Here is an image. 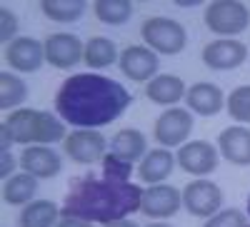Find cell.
Masks as SVG:
<instances>
[{"label":"cell","mask_w":250,"mask_h":227,"mask_svg":"<svg viewBox=\"0 0 250 227\" xmlns=\"http://www.w3.org/2000/svg\"><path fill=\"white\" fill-rule=\"evenodd\" d=\"M100 170L105 177H113V180H120V182H130L133 180V172H135V165L128 162V160H123L118 155H113L108 150V155L103 157L100 162Z\"/></svg>","instance_id":"83f0119b"},{"label":"cell","mask_w":250,"mask_h":227,"mask_svg":"<svg viewBox=\"0 0 250 227\" xmlns=\"http://www.w3.org/2000/svg\"><path fill=\"white\" fill-rule=\"evenodd\" d=\"M183 210V190L173 188L168 182L148 185L143 190L140 212L148 220H170Z\"/></svg>","instance_id":"8fae6325"},{"label":"cell","mask_w":250,"mask_h":227,"mask_svg":"<svg viewBox=\"0 0 250 227\" xmlns=\"http://www.w3.org/2000/svg\"><path fill=\"white\" fill-rule=\"evenodd\" d=\"M185 93H188V85L183 82V77H178L173 73H160L145 85V97L158 108L178 105L180 100H185Z\"/></svg>","instance_id":"d6986e66"},{"label":"cell","mask_w":250,"mask_h":227,"mask_svg":"<svg viewBox=\"0 0 250 227\" xmlns=\"http://www.w3.org/2000/svg\"><path fill=\"white\" fill-rule=\"evenodd\" d=\"M18 160H20V170L35 175L38 180L58 177L60 170H62V160H60V155L50 145H30V148H23V152H20Z\"/></svg>","instance_id":"2e32d148"},{"label":"cell","mask_w":250,"mask_h":227,"mask_svg":"<svg viewBox=\"0 0 250 227\" xmlns=\"http://www.w3.org/2000/svg\"><path fill=\"white\" fill-rule=\"evenodd\" d=\"M175 160L183 172L193 175L198 180V177H208L210 172L218 170L220 152H218V145H213L208 140H188L183 148H178Z\"/></svg>","instance_id":"9c48e42d"},{"label":"cell","mask_w":250,"mask_h":227,"mask_svg":"<svg viewBox=\"0 0 250 227\" xmlns=\"http://www.w3.org/2000/svg\"><path fill=\"white\" fill-rule=\"evenodd\" d=\"M225 113L235 125H250V85H238L228 93Z\"/></svg>","instance_id":"4316f807"},{"label":"cell","mask_w":250,"mask_h":227,"mask_svg":"<svg viewBox=\"0 0 250 227\" xmlns=\"http://www.w3.org/2000/svg\"><path fill=\"white\" fill-rule=\"evenodd\" d=\"M225 93L220 85L215 82H208V80H200V82H193L188 85V93H185V105L193 115H200V117H215L225 110Z\"/></svg>","instance_id":"9a60e30c"},{"label":"cell","mask_w":250,"mask_h":227,"mask_svg":"<svg viewBox=\"0 0 250 227\" xmlns=\"http://www.w3.org/2000/svg\"><path fill=\"white\" fill-rule=\"evenodd\" d=\"M218 152L223 160H228L235 168H248L250 165V128L230 125V128L220 130Z\"/></svg>","instance_id":"e0dca14e"},{"label":"cell","mask_w":250,"mask_h":227,"mask_svg":"<svg viewBox=\"0 0 250 227\" xmlns=\"http://www.w3.org/2000/svg\"><path fill=\"white\" fill-rule=\"evenodd\" d=\"M143 45H148L158 55H180L188 45V30L183 23L168 15H150L140 25Z\"/></svg>","instance_id":"277c9868"},{"label":"cell","mask_w":250,"mask_h":227,"mask_svg":"<svg viewBox=\"0 0 250 227\" xmlns=\"http://www.w3.org/2000/svg\"><path fill=\"white\" fill-rule=\"evenodd\" d=\"M133 95L123 82L100 73H75L60 82L55 113L70 128H105L130 108Z\"/></svg>","instance_id":"6da1fadb"},{"label":"cell","mask_w":250,"mask_h":227,"mask_svg":"<svg viewBox=\"0 0 250 227\" xmlns=\"http://www.w3.org/2000/svg\"><path fill=\"white\" fill-rule=\"evenodd\" d=\"M118 68L128 80L145 82V85H148L155 75H160L158 73L160 60H158V53H153L148 45H128V48L120 50Z\"/></svg>","instance_id":"4fadbf2b"},{"label":"cell","mask_w":250,"mask_h":227,"mask_svg":"<svg viewBox=\"0 0 250 227\" xmlns=\"http://www.w3.org/2000/svg\"><path fill=\"white\" fill-rule=\"evenodd\" d=\"M175 165H178V160L168 148H153L138 162L135 172H138V180L143 185H160L173 175Z\"/></svg>","instance_id":"ac0fdd59"},{"label":"cell","mask_w":250,"mask_h":227,"mask_svg":"<svg viewBox=\"0 0 250 227\" xmlns=\"http://www.w3.org/2000/svg\"><path fill=\"white\" fill-rule=\"evenodd\" d=\"M43 48H45V63L58 70L75 68L83 60V53H85V43L75 33H68V30L50 33L43 40Z\"/></svg>","instance_id":"7c38bea8"},{"label":"cell","mask_w":250,"mask_h":227,"mask_svg":"<svg viewBox=\"0 0 250 227\" xmlns=\"http://www.w3.org/2000/svg\"><path fill=\"white\" fill-rule=\"evenodd\" d=\"M140 185L120 182L105 175H83L70 180V190L62 200V217H78L85 222L108 225L140 212L143 202Z\"/></svg>","instance_id":"7a4b0ae2"},{"label":"cell","mask_w":250,"mask_h":227,"mask_svg":"<svg viewBox=\"0 0 250 227\" xmlns=\"http://www.w3.org/2000/svg\"><path fill=\"white\" fill-rule=\"evenodd\" d=\"M88 8L90 3H85V0H40L43 15L60 25H70L75 20H80Z\"/></svg>","instance_id":"cb8c5ba5"},{"label":"cell","mask_w":250,"mask_h":227,"mask_svg":"<svg viewBox=\"0 0 250 227\" xmlns=\"http://www.w3.org/2000/svg\"><path fill=\"white\" fill-rule=\"evenodd\" d=\"M18 168H20V160H15V155L10 150L3 152V157H0V177H3V180L13 177L15 172H20Z\"/></svg>","instance_id":"4dcf8cb0"},{"label":"cell","mask_w":250,"mask_h":227,"mask_svg":"<svg viewBox=\"0 0 250 227\" xmlns=\"http://www.w3.org/2000/svg\"><path fill=\"white\" fill-rule=\"evenodd\" d=\"M90 10L95 13V18L103 25L120 28L133 18L135 5L133 0H95V3H90Z\"/></svg>","instance_id":"d4e9b609"},{"label":"cell","mask_w":250,"mask_h":227,"mask_svg":"<svg viewBox=\"0 0 250 227\" xmlns=\"http://www.w3.org/2000/svg\"><path fill=\"white\" fill-rule=\"evenodd\" d=\"M183 210L198 217V220H208L213 217L215 212L223 210V190L220 185H215L213 180L208 177H198L190 180L183 188Z\"/></svg>","instance_id":"52a82bcc"},{"label":"cell","mask_w":250,"mask_h":227,"mask_svg":"<svg viewBox=\"0 0 250 227\" xmlns=\"http://www.w3.org/2000/svg\"><path fill=\"white\" fill-rule=\"evenodd\" d=\"M62 217V208L53 200H33L30 205L20 208L18 227H55Z\"/></svg>","instance_id":"7402d4cb"},{"label":"cell","mask_w":250,"mask_h":227,"mask_svg":"<svg viewBox=\"0 0 250 227\" xmlns=\"http://www.w3.org/2000/svg\"><path fill=\"white\" fill-rule=\"evenodd\" d=\"M40 180L30 172H15L13 177L3 180V202L5 205H13V208H25L33 200H38V185Z\"/></svg>","instance_id":"ffe728a7"},{"label":"cell","mask_w":250,"mask_h":227,"mask_svg":"<svg viewBox=\"0 0 250 227\" xmlns=\"http://www.w3.org/2000/svg\"><path fill=\"white\" fill-rule=\"evenodd\" d=\"M250 55V48L238 38H218V40H210V43L203 45V53H200V60L205 68L210 70H235L240 68Z\"/></svg>","instance_id":"30bf717a"},{"label":"cell","mask_w":250,"mask_h":227,"mask_svg":"<svg viewBox=\"0 0 250 227\" xmlns=\"http://www.w3.org/2000/svg\"><path fill=\"white\" fill-rule=\"evenodd\" d=\"M0 130H5L13 140V145H55L68 137L65 122L50 110H35V108H18L5 115Z\"/></svg>","instance_id":"3957f363"},{"label":"cell","mask_w":250,"mask_h":227,"mask_svg":"<svg viewBox=\"0 0 250 227\" xmlns=\"http://www.w3.org/2000/svg\"><path fill=\"white\" fill-rule=\"evenodd\" d=\"M28 100V82L13 70L0 73V108L13 113Z\"/></svg>","instance_id":"484cf974"},{"label":"cell","mask_w":250,"mask_h":227,"mask_svg":"<svg viewBox=\"0 0 250 227\" xmlns=\"http://www.w3.org/2000/svg\"><path fill=\"white\" fill-rule=\"evenodd\" d=\"M5 65L13 68V73H38L45 63V48L40 40L30 35L15 38L10 45H5Z\"/></svg>","instance_id":"5bb4252c"},{"label":"cell","mask_w":250,"mask_h":227,"mask_svg":"<svg viewBox=\"0 0 250 227\" xmlns=\"http://www.w3.org/2000/svg\"><path fill=\"white\" fill-rule=\"evenodd\" d=\"M55 227H93V222L78 220V217H60V222Z\"/></svg>","instance_id":"1f68e13d"},{"label":"cell","mask_w":250,"mask_h":227,"mask_svg":"<svg viewBox=\"0 0 250 227\" xmlns=\"http://www.w3.org/2000/svg\"><path fill=\"white\" fill-rule=\"evenodd\" d=\"M118 60H120V50H118V45L113 43L110 38H105V35H93L88 43H85L83 63H85L88 68H93V73L115 65Z\"/></svg>","instance_id":"603a6c76"},{"label":"cell","mask_w":250,"mask_h":227,"mask_svg":"<svg viewBox=\"0 0 250 227\" xmlns=\"http://www.w3.org/2000/svg\"><path fill=\"white\" fill-rule=\"evenodd\" d=\"M110 152L135 165L148 155V137L135 128H123L110 140Z\"/></svg>","instance_id":"44dd1931"},{"label":"cell","mask_w":250,"mask_h":227,"mask_svg":"<svg viewBox=\"0 0 250 227\" xmlns=\"http://www.w3.org/2000/svg\"><path fill=\"white\" fill-rule=\"evenodd\" d=\"M103 227H140L135 225L130 217H125V220H115V222H108V225H103Z\"/></svg>","instance_id":"d6a6232c"},{"label":"cell","mask_w":250,"mask_h":227,"mask_svg":"<svg viewBox=\"0 0 250 227\" xmlns=\"http://www.w3.org/2000/svg\"><path fill=\"white\" fill-rule=\"evenodd\" d=\"M145 227H173L168 220H153L150 225H145Z\"/></svg>","instance_id":"836d02e7"},{"label":"cell","mask_w":250,"mask_h":227,"mask_svg":"<svg viewBox=\"0 0 250 227\" xmlns=\"http://www.w3.org/2000/svg\"><path fill=\"white\" fill-rule=\"evenodd\" d=\"M20 30V20L18 15L10 10V8H0V40H3V45H10Z\"/></svg>","instance_id":"f546056e"},{"label":"cell","mask_w":250,"mask_h":227,"mask_svg":"<svg viewBox=\"0 0 250 227\" xmlns=\"http://www.w3.org/2000/svg\"><path fill=\"white\" fill-rule=\"evenodd\" d=\"M245 215L250 217V195H248V205H245Z\"/></svg>","instance_id":"d590c367"},{"label":"cell","mask_w":250,"mask_h":227,"mask_svg":"<svg viewBox=\"0 0 250 227\" xmlns=\"http://www.w3.org/2000/svg\"><path fill=\"white\" fill-rule=\"evenodd\" d=\"M62 152L78 165H95L108 155V140L100 130L78 128L62 140Z\"/></svg>","instance_id":"ba28073f"},{"label":"cell","mask_w":250,"mask_h":227,"mask_svg":"<svg viewBox=\"0 0 250 227\" xmlns=\"http://www.w3.org/2000/svg\"><path fill=\"white\" fill-rule=\"evenodd\" d=\"M203 23L218 38H238L250 28V8L243 0H210L203 10Z\"/></svg>","instance_id":"5b68a950"},{"label":"cell","mask_w":250,"mask_h":227,"mask_svg":"<svg viewBox=\"0 0 250 227\" xmlns=\"http://www.w3.org/2000/svg\"><path fill=\"white\" fill-rule=\"evenodd\" d=\"M203 227H250V225H248V215L240 212L238 208H223L213 217H208Z\"/></svg>","instance_id":"f1b7e54d"},{"label":"cell","mask_w":250,"mask_h":227,"mask_svg":"<svg viewBox=\"0 0 250 227\" xmlns=\"http://www.w3.org/2000/svg\"><path fill=\"white\" fill-rule=\"evenodd\" d=\"M175 5H180V8H195L198 0H185V3H183V0H175Z\"/></svg>","instance_id":"e575fe53"},{"label":"cell","mask_w":250,"mask_h":227,"mask_svg":"<svg viewBox=\"0 0 250 227\" xmlns=\"http://www.w3.org/2000/svg\"><path fill=\"white\" fill-rule=\"evenodd\" d=\"M195 125V115L188 108H165L153 125V137L158 148H183L190 140Z\"/></svg>","instance_id":"8992f818"}]
</instances>
